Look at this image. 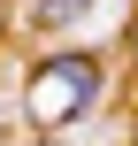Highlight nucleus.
I'll list each match as a JSON object with an SVG mask.
<instances>
[{"mask_svg":"<svg viewBox=\"0 0 138 146\" xmlns=\"http://www.w3.org/2000/svg\"><path fill=\"white\" fill-rule=\"evenodd\" d=\"M23 92H31V123H38V131H61V123H77V115H92V108L108 100V62L85 54V46L38 54Z\"/></svg>","mask_w":138,"mask_h":146,"instance_id":"obj_1","label":"nucleus"},{"mask_svg":"<svg viewBox=\"0 0 138 146\" xmlns=\"http://www.w3.org/2000/svg\"><path fill=\"white\" fill-rule=\"evenodd\" d=\"M92 0H31V31H69Z\"/></svg>","mask_w":138,"mask_h":146,"instance_id":"obj_2","label":"nucleus"},{"mask_svg":"<svg viewBox=\"0 0 138 146\" xmlns=\"http://www.w3.org/2000/svg\"><path fill=\"white\" fill-rule=\"evenodd\" d=\"M123 46H131V69H138V15H131V31H123Z\"/></svg>","mask_w":138,"mask_h":146,"instance_id":"obj_3","label":"nucleus"},{"mask_svg":"<svg viewBox=\"0 0 138 146\" xmlns=\"http://www.w3.org/2000/svg\"><path fill=\"white\" fill-rule=\"evenodd\" d=\"M31 146H61V139H54V131H38V139H31Z\"/></svg>","mask_w":138,"mask_h":146,"instance_id":"obj_4","label":"nucleus"}]
</instances>
